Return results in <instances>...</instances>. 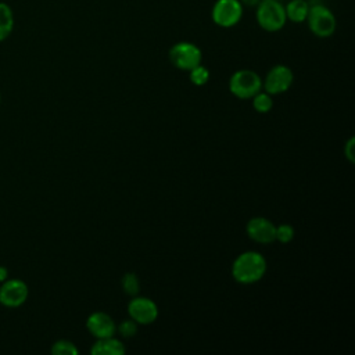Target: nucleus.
<instances>
[{"label": "nucleus", "instance_id": "obj_16", "mask_svg": "<svg viewBox=\"0 0 355 355\" xmlns=\"http://www.w3.org/2000/svg\"><path fill=\"white\" fill-rule=\"evenodd\" d=\"M51 354H54V355H76L78 348L75 347L73 343H71L68 340H60L53 344Z\"/></svg>", "mask_w": 355, "mask_h": 355}, {"label": "nucleus", "instance_id": "obj_12", "mask_svg": "<svg viewBox=\"0 0 355 355\" xmlns=\"http://www.w3.org/2000/svg\"><path fill=\"white\" fill-rule=\"evenodd\" d=\"M92 354L93 355H122L125 354V347L119 340L114 337L98 338V341L94 343V345L92 347Z\"/></svg>", "mask_w": 355, "mask_h": 355}, {"label": "nucleus", "instance_id": "obj_24", "mask_svg": "<svg viewBox=\"0 0 355 355\" xmlns=\"http://www.w3.org/2000/svg\"><path fill=\"white\" fill-rule=\"evenodd\" d=\"M277 1H283V0H277Z\"/></svg>", "mask_w": 355, "mask_h": 355}, {"label": "nucleus", "instance_id": "obj_14", "mask_svg": "<svg viewBox=\"0 0 355 355\" xmlns=\"http://www.w3.org/2000/svg\"><path fill=\"white\" fill-rule=\"evenodd\" d=\"M14 29V12L7 3L0 1V42L6 40Z\"/></svg>", "mask_w": 355, "mask_h": 355}, {"label": "nucleus", "instance_id": "obj_17", "mask_svg": "<svg viewBox=\"0 0 355 355\" xmlns=\"http://www.w3.org/2000/svg\"><path fill=\"white\" fill-rule=\"evenodd\" d=\"M189 72H190V80L197 86L205 85L209 79V71L205 67H202L201 64L191 68Z\"/></svg>", "mask_w": 355, "mask_h": 355}, {"label": "nucleus", "instance_id": "obj_18", "mask_svg": "<svg viewBox=\"0 0 355 355\" xmlns=\"http://www.w3.org/2000/svg\"><path fill=\"white\" fill-rule=\"evenodd\" d=\"M122 288L126 294L129 295H136L139 293L140 284H139V279L135 273H126L122 277Z\"/></svg>", "mask_w": 355, "mask_h": 355}, {"label": "nucleus", "instance_id": "obj_2", "mask_svg": "<svg viewBox=\"0 0 355 355\" xmlns=\"http://www.w3.org/2000/svg\"><path fill=\"white\" fill-rule=\"evenodd\" d=\"M255 19L266 32H277L284 28L287 18L284 4L277 0H261L255 7Z\"/></svg>", "mask_w": 355, "mask_h": 355}, {"label": "nucleus", "instance_id": "obj_5", "mask_svg": "<svg viewBox=\"0 0 355 355\" xmlns=\"http://www.w3.org/2000/svg\"><path fill=\"white\" fill-rule=\"evenodd\" d=\"M262 87L259 75L251 69L236 71L229 80L230 92L240 98H251Z\"/></svg>", "mask_w": 355, "mask_h": 355}, {"label": "nucleus", "instance_id": "obj_4", "mask_svg": "<svg viewBox=\"0 0 355 355\" xmlns=\"http://www.w3.org/2000/svg\"><path fill=\"white\" fill-rule=\"evenodd\" d=\"M243 12L240 0H216L211 8V18L220 28H233L241 21Z\"/></svg>", "mask_w": 355, "mask_h": 355}, {"label": "nucleus", "instance_id": "obj_19", "mask_svg": "<svg viewBox=\"0 0 355 355\" xmlns=\"http://www.w3.org/2000/svg\"><path fill=\"white\" fill-rule=\"evenodd\" d=\"M294 237V229L290 225H280L276 227V233H275V240H279L280 243H288L291 241Z\"/></svg>", "mask_w": 355, "mask_h": 355}, {"label": "nucleus", "instance_id": "obj_1", "mask_svg": "<svg viewBox=\"0 0 355 355\" xmlns=\"http://www.w3.org/2000/svg\"><path fill=\"white\" fill-rule=\"evenodd\" d=\"M266 272L265 258L255 251H247L240 254L232 266L233 277L243 284H251L258 282Z\"/></svg>", "mask_w": 355, "mask_h": 355}, {"label": "nucleus", "instance_id": "obj_3", "mask_svg": "<svg viewBox=\"0 0 355 355\" xmlns=\"http://www.w3.org/2000/svg\"><path fill=\"white\" fill-rule=\"evenodd\" d=\"M305 22L308 24L309 31L318 37H329L337 29V19L334 12L322 3L309 6Z\"/></svg>", "mask_w": 355, "mask_h": 355}, {"label": "nucleus", "instance_id": "obj_7", "mask_svg": "<svg viewBox=\"0 0 355 355\" xmlns=\"http://www.w3.org/2000/svg\"><path fill=\"white\" fill-rule=\"evenodd\" d=\"M28 284L21 279H6L0 287V304L17 308L28 300Z\"/></svg>", "mask_w": 355, "mask_h": 355}, {"label": "nucleus", "instance_id": "obj_11", "mask_svg": "<svg viewBox=\"0 0 355 355\" xmlns=\"http://www.w3.org/2000/svg\"><path fill=\"white\" fill-rule=\"evenodd\" d=\"M89 331L97 338L112 337L116 327L112 318L104 312H94L87 318L86 323Z\"/></svg>", "mask_w": 355, "mask_h": 355}, {"label": "nucleus", "instance_id": "obj_8", "mask_svg": "<svg viewBox=\"0 0 355 355\" xmlns=\"http://www.w3.org/2000/svg\"><path fill=\"white\" fill-rule=\"evenodd\" d=\"M293 79H294V75H293V71L283 65V64H279V65H275L269 69L266 78H265V89H266V93L269 94H280V93H284L286 90L290 89L291 83H293Z\"/></svg>", "mask_w": 355, "mask_h": 355}, {"label": "nucleus", "instance_id": "obj_21", "mask_svg": "<svg viewBox=\"0 0 355 355\" xmlns=\"http://www.w3.org/2000/svg\"><path fill=\"white\" fill-rule=\"evenodd\" d=\"M355 140H354V137H351L349 140H348V143L345 144V148H344V153H345V155H347V158L351 161V162H354L355 161V153H354V147H355Z\"/></svg>", "mask_w": 355, "mask_h": 355}, {"label": "nucleus", "instance_id": "obj_10", "mask_svg": "<svg viewBox=\"0 0 355 355\" xmlns=\"http://www.w3.org/2000/svg\"><path fill=\"white\" fill-rule=\"evenodd\" d=\"M247 233L254 241L266 244L275 240L276 226L269 219L258 216V218H252L247 223Z\"/></svg>", "mask_w": 355, "mask_h": 355}, {"label": "nucleus", "instance_id": "obj_23", "mask_svg": "<svg viewBox=\"0 0 355 355\" xmlns=\"http://www.w3.org/2000/svg\"><path fill=\"white\" fill-rule=\"evenodd\" d=\"M6 279H8V270L4 266H0V282L3 283Z\"/></svg>", "mask_w": 355, "mask_h": 355}, {"label": "nucleus", "instance_id": "obj_9", "mask_svg": "<svg viewBox=\"0 0 355 355\" xmlns=\"http://www.w3.org/2000/svg\"><path fill=\"white\" fill-rule=\"evenodd\" d=\"M128 311L130 318L140 324H150L158 316L157 305L150 298L144 297L133 298L128 305Z\"/></svg>", "mask_w": 355, "mask_h": 355}, {"label": "nucleus", "instance_id": "obj_13", "mask_svg": "<svg viewBox=\"0 0 355 355\" xmlns=\"http://www.w3.org/2000/svg\"><path fill=\"white\" fill-rule=\"evenodd\" d=\"M309 6L311 4L306 0H288V3L284 4L287 21H291L294 24L305 22Z\"/></svg>", "mask_w": 355, "mask_h": 355}, {"label": "nucleus", "instance_id": "obj_20", "mask_svg": "<svg viewBox=\"0 0 355 355\" xmlns=\"http://www.w3.org/2000/svg\"><path fill=\"white\" fill-rule=\"evenodd\" d=\"M118 330H119V333L123 336V337H132V336H135L136 334V331H137V324H136V322L132 319V320H123L121 324H119V327H118Z\"/></svg>", "mask_w": 355, "mask_h": 355}, {"label": "nucleus", "instance_id": "obj_22", "mask_svg": "<svg viewBox=\"0 0 355 355\" xmlns=\"http://www.w3.org/2000/svg\"><path fill=\"white\" fill-rule=\"evenodd\" d=\"M261 0H240V3L243 4V7H248V8H255L259 4Z\"/></svg>", "mask_w": 355, "mask_h": 355}, {"label": "nucleus", "instance_id": "obj_15", "mask_svg": "<svg viewBox=\"0 0 355 355\" xmlns=\"http://www.w3.org/2000/svg\"><path fill=\"white\" fill-rule=\"evenodd\" d=\"M252 105L258 112L265 114V112L270 111V108L273 105V101H272L269 93H259L258 92L255 96H252Z\"/></svg>", "mask_w": 355, "mask_h": 355}, {"label": "nucleus", "instance_id": "obj_6", "mask_svg": "<svg viewBox=\"0 0 355 355\" xmlns=\"http://www.w3.org/2000/svg\"><path fill=\"white\" fill-rule=\"evenodd\" d=\"M169 60L176 68L190 71L201 64L202 53L200 47L191 42H178L169 50Z\"/></svg>", "mask_w": 355, "mask_h": 355}]
</instances>
